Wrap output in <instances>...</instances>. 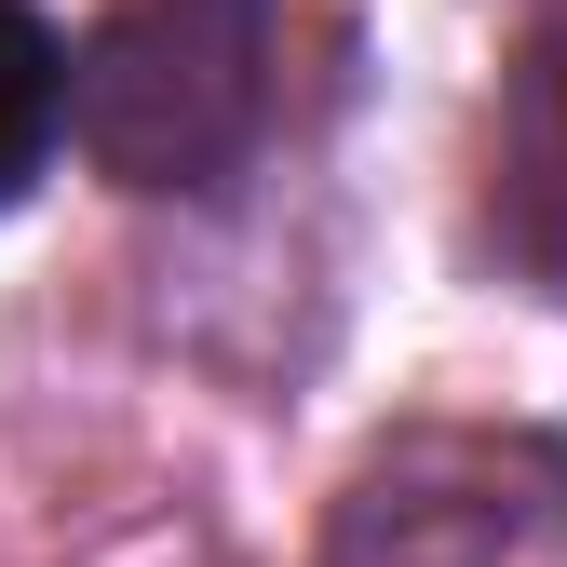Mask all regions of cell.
<instances>
[{"mask_svg": "<svg viewBox=\"0 0 567 567\" xmlns=\"http://www.w3.org/2000/svg\"><path fill=\"white\" fill-rule=\"evenodd\" d=\"M270 0H122L68 54V122L109 189H230L270 135Z\"/></svg>", "mask_w": 567, "mask_h": 567, "instance_id": "cell-1", "label": "cell"}, {"mask_svg": "<svg viewBox=\"0 0 567 567\" xmlns=\"http://www.w3.org/2000/svg\"><path fill=\"white\" fill-rule=\"evenodd\" d=\"M486 244L527 298H567V14L527 28L514 82H501V135H486Z\"/></svg>", "mask_w": 567, "mask_h": 567, "instance_id": "cell-3", "label": "cell"}, {"mask_svg": "<svg viewBox=\"0 0 567 567\" xmlns=\"http://www.w3.org/2000/svg\"><path fill=\"white\" fill-rule=\"evenodd\" d=\"M324 567H567V460L540 433H405L338 501Z\"/></svg>", "mask_w": 567, "mask_h": 567, "instance_id": "cell-2", "label": "cell"}, {"mask_svg": "<svg viewBox=\"0 0 567 567\" xmlns=\"http://www.w3.org/2000/svg\"><path fill=\"white\" fill-rule=\"evenodd\" d=\"M54 135H68V41L28 14V0H0V217L41 189Z\"/></svg>", "mask_w": 567, "mask_h": 567, "instance_id": "cell-4", "label": "cell"}]
</instances>
